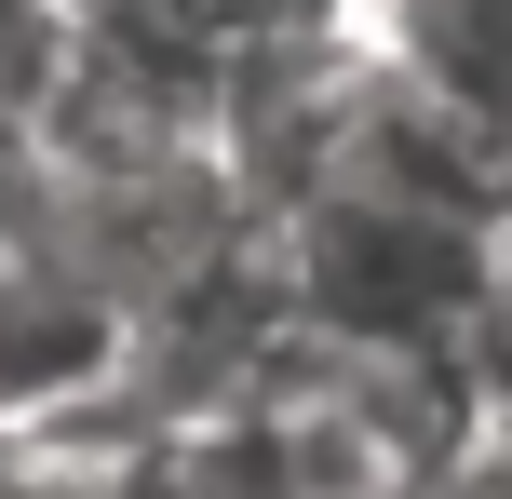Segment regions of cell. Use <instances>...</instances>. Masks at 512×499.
I'll return each instance as SVG.
<instances>
[{
	"instance_id": "obj_1",
	"label": "cell",
	"mask_w": 512,
	"mask_h": 499,
	"mask_svg": "<svg viewBox=\"0 0 512 499\" xmlns=\"http://www.w3.org/2000/svg\"><path fill=\"white\" fill-rule=\"evenodd\" d=\"M499 230L378 203V189H324L283 216V270H297V324L351 351H459L472 297H486Z\"/></svg>"
},
{
	"instance_id": "obj_2",
	"label": "cell",
	"mask_w": 512,
	"mask_h": 499,
	"mask_svg": "<svg viewBox=\"0 0 512 499\" xmlns=\"http://www.w3.org/2000/svg\"><path fill=\"white\" fill-rule=\"evenodd\" d=\"M337 27L391 68H418L432 95L512 122V0H337Z\"/></svg>"
}]
</instances>
